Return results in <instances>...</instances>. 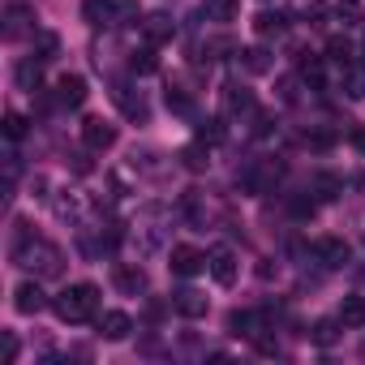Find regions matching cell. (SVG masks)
<instances>
[{"mask_svg": "<svg viewBox=\"0 0 365 365\" xmlns=\"http://www.w3.org/2000/svg\"><path fill=\"white\" fill-rule=\"evenodd\" d=\"M305 142H309V146H314V150H327V146H331V142H335V138H331V133H309V138H305Z\"/></svg>", "mask_w": 365, "mask_h": 365, "instance_id": "8d00e7d4", "label": "cell"}, {"mask_svg": "<svg viewBox=\"0 0 365 365\" xmlns=\"http://www.w3.org/2000/svg\"><path fill=\"white\" fill-rule=\"evenodd\" d=\"M82 142H86V150H112V146H116V125L91 116V120L82 125Z\"/></svg>", "mask_w": 365, "mask_h": 365, "instance_id": "277c9868", "label": "cell"}, {"mask_svg": "<svg viewBox=\"0 0 365 365\" xmlns=\"http://www.w3.org/2000/svg\"><path fill=\"white\" fill-rule=\"evenodd\" d=\"M254 31H258L262 39L284 35V31H288V14H284V9H262V14L254 18Z\"/></svg>", "mask_w": 365, "mask_h": 365, "instance_id": "9a60e30c", "label": "cell"}, {"mask_svg": "<svg viewBox=\"0 0 365 365\" xmlns=\"http://www.w3.org/2000/svg\"><path fill=\"white\" fill-rule=\"evenodd\" d=\"M220 99H224V112H228V116H241V112H254V91H250V86H241V82H228Z\"/></svg>", "mask_w": 365, "mask_h": 365, "instance_id": "8fae6325", "label": "cell"}, {"mask_svg": "<svg viewBox=\"0 0 365 365\" xmlns=\"http://www.w3.org/2000/svg\"><path fill=\"white\" fill-rule=\"evenodd\" d=\"M180 163H185L190 172H202V168H207L211 159H207V150H202V146L194 142V146H185V150H180Z\"/></svg>", "mask_w": 365, "mask_h": 365, "instance_id": "f1b7e54d", "label": "cell"}, {"mask_svg": "<svg viewBox=\"0 0 365 365\" xmlns=\"http://www.w3.org/2000/svg\"><path fill=\"white\" fill-rule=\"evenodd\" d=\"M211 18L215 22H232L237 18V0H211Z\"/></svg>", "mask_w": 365, "mask_h": 365, "instance_id": "1f68e13d", "label": "cell"}, {"mask_svg": "<svg viewBox=\"0 0 365 365\" xmlns=\"http://www.w3.org/2000/svg\"><path fill=\"white\" fill-rule=\"evenodd\" d=\"M86 95H91V91H86V78H82V73H65V78L56 82V103H61V108H82Z\"/></svg>", "mask_w": 365, "mask_h": 365, "instance_id": "8992f818", "label": "cell"}, {"mask_svg": "<svg viewBox=\"0 0 365 365\" xmlns=\"http://www.w3.org/2000/svg\"><path fill=\"white\" fill-rule=\"evenodd\" d=\"M207 267H211V275H215V284H220V288H232V284H237V254H232L228 245L211 250Z\"/></svg>", "mask_w": 365, "mask_h": 365, "instance_id": "5b68a950", "label": "cell"}, {"mask_svg": "<svg viewBox=\"0 0 365 365\" xmlns=\"http://www.w3.org/2000/svg\"><path fill=\"white\" fill-rule=\"evenodd\" d=\"M129 331H133V318H129L125 309H108V314L99 318V335H103L108 344H120V339H129Z\"/></svg>", "mask_w": 365, "mask_h": 365, "instance_id": "52a82bcc", "label": "cell"}, {"mask_svg": "<svg viewBox=\"0 0 365 365\" xmlns=\"http://www.w3.org/2000/svg\"><path fill=\"white\" fill-rule=\"evenodd\" d=\"M318 190H322V198H335V190H339V180L322 172V176H318Z\"/></svg>", "mask_w": 365, "mask_h": 365, "instance_id": "836d02e7", "label": "cell"}, {"mask_svg": "<svg viewBox=\"0 0 365 365\" xmlns=\"http://www.w3.org/2000/svg\"><path fill=\"white\" fill-rule=\"evenodd\" d=\"M361 52H365V39H361Z\"/></svg>", "mask_w": 365, "mask_h": 365, "instance_id": "60d3db41", "label": "cell"}, {"mask_svg": "<svg viewBox=\"0 0 365 365\" xmlns=\"http://www.w3.org/2000/svg\"><path fill=\"white\" fill-rule=\"evenodd\" d=\"M14 258H18V267H31V271H39V275H56L61 271V250L56 245H48V241H18V250H14Z\"/></svg>", "mask_w": 365, "mask_h": 365, "instance_id": "7a4b0ae2", "label": "cell"}, {"mask_svg": "<svg viewBox=\"0 0 365 365\" xmlns=\"http://www.w3.org/2000/svg\"><path fill=\"white\" fill-rule=\"evenodd\" d=\"M314 254L322 258V267H344V262L352 258L348 241H339V237H327V241H318V245H314Z\"/></svg>", "mask_w": 365, "mask_h": 365, "instance_id": "4fadbf2b", "label": "cell"}, {"mask_svg": "<svg viewBox=\"0 0 365 365\" xmlns=\"http://www.w3.org/2000/svg\"><path fill=\"white\" fill-rule=\"evenodd\" d=\"M335 22L356 26L361 22V0H339V5H335Z\"/></svg>", "mask_w": 365, "mask_h": 365, "instance_id": "83f0119b", "label": "cell"}, {"mask_svg": "<svg viewBox=\"0 0 365 365\" xmlns=\"http://www.w3.org/2000/svg\"><path fill=\"white\" fill-rule=\"evenodd\" d=\"M112 284H116L125 297H138V292L146 288V271H142V267H116V271H112Z\"/></svg>", "mask_w": 365, "mask_h": 365, "instance_id": "5bb4252c", "label": "cell"}, {"mask_svg": "<svg viewBox=\"0 0 365 365\" xmlns=\"http://www.w3.org/2000/svg\"><path fill=\"white\" fill-rule=\"evenodd\" d=\"M142 35H146V43H150V48H159V43H168V39L176 35V22H172L168 14H146Z\"/></svg>", "mask_w": 365, "mask_h": 365, "instance_id": "30bf717a", "label": "cell"}, {"mask_svg": "<svg viewBox=\"0 0 365 365\" xmlns=\"http://www.w3.org/2000/svg\"><path fill=\"white\" fill-rule=\"evenodd\" d=\"M168 267H172V275H198L202 267H207V254L202 250H194V245H176L172 254H168Z\"/></svg>", "mask_w": 365, "mask_h": 365, "instance_id": "3957f363", "label": "cell"}, {"mask_svg": "<svg viewBox=\"0 0 365 365\" xmlns=\"http://www.w3.org/2000/svg\"><path fill=\"white\" fill-rule=\"evenodd\" d=\"M129 69H133V73H155V69H159V61H155V48H142V52H133V56H129Z\"/></svg>", "mask_w": 365, "mask_h": 365, "instance_id": "4316f807", "label": "cell"}, {"mask_svg": "<svg viewBox=\"0 0 365 365\" xmlns=\"http://www.w3.org/2000/svg\"><path fill=\"white\" fill-rule=\"evenodd\" d=\"M292 215H301V220L314 215V202H309V198H292Z\"/></svg>", "mask_w": 365, "mask_h": 365, "instance_id": "74e56055", "label": "cell"}, {"mask_svg": "<svg viewBox=\"0 0 365 365\" xmlns=\"http://www.w3.org/2000/svg\"><path fill=\"white\" fill-rule=\"evenodd\" d=\"M14 361H18V335L5 331V365H14Z\"/></svg>", "mask_w": 365, "mask_h": 365, "instance_id": "e575fe53", "label": "cell"}, {"mask_svg": "<svg viewBox=\"0 0 365 365\" xmlns=\"http://www.w3.org/2000/svg\"><path fill=\"white\" fill-rule=\"evenodd\" d=\"M56 52H61V39H56L52 31H39V35H35V56H39V61L48 65V61H52Z\"/></svg>", "mask_w": 365, "mask_h": 365, "instance_id": "d4e9b609", "label": "cell"}, {"mask_svg": "<svg viewBox=\"0 0 365 365\" xmlns=\"http://www.w3.org/2000/svg\"><path fill=\"white\" fill-rule=\"evenodd\" d=\"M339 91H344L348 99H365V69H361V65H344V73H339Z\"/></svg>", "mask_w": 365, "mask_h": 365, "instance_id": "e0dca14e", "label": "cell"}, {"mask_svg": "<svg viewBox=\"0 0 365 365\" xmlns=\"http://www.w3.org/2000/svg\"><path fill=\"white\" fill-rule=\"evenodd\" d=\"M116 26H142V9L133 5V0H120L116 5V18H112Z\"/></svg>", "mask_w": 365, "mask_h": 365, "instance_id": "484cf974", "label": "cell"}, {"mask_svg": "<svg viewBox=\"0 0 365 365\" xmlns=\"http://www.w3.org/2000/svg\"><path fill=\"white\" fill-rule=\"evenodd\" d=\"M339 322H344V327H365V297H344Z\"/></svg>", "mask_w": 365, "mask_h": 365, "instance_id": "d6986e66", "label": "cell"}, {"mask_svg": "<svg viewBox=\"0 0 365 365\" xmlns=\"http://www.w3.org/2000/svg\"><path fill=\"white\" fill-rule=\"evenodd\" d=\"M163 99H168V112H176V116H194V99H190V91L168 86V91H163Z\"/></svg>", "mask_w": 365, "mask_h": 365, "instance_id": "ffe728a7", "label": "cell"}, {"mask_svg": "<svg viewBox=\"0 0 365 365\" xmlns=\"http://www.w3.org/2000/svg\"><path fill=\"white\" fill-rule=\"evenodd\" d=\"M352 142H356V146L365 150V129H356V133H352Z\"/></svg>", "mask_w": 365, "mask_h": 365, "instance_id": "ab89813d", "label": "cell"}, {"mask_svg": "<svg viewBox=\"0 0 365 365\" xmlns=\"http://www.w3.org/2000/svg\"><path fill=\"white\" fill-rule=\"evenodd\" d=\"M43 305H48V297H43V288H39V284H31V279H26V284H18V288H14V309H18V314H39Z\"/></svg>", "mask_w": 365, "mask_h": 365, "instance_id": "7c38bea8", "label": "cell"}, {"mask_svg": "<svg viewBox=\"0 0 365 365\" xmlns=\"http://www.w3.org/2000/svg\"><path fill=\"white\" fill-rule=\"evenodd\" d=\"M339 327H344L339 318H322V322H314V331H309V339L327 348V344H335V339H339Z\"/></svg>", "mask_w": 365, "mask_h": 365, "instance_id": "603a6c76", "label": "cell"}, {"mask_svg": "<svg viewBox=\"0 0 365 365\" xmlns=\"http://www.w3.org/2000/svg\"><path fill=\"white\" fill-rule=\"evenodd\" d=\"M228 327H232L237 335H258V314H250V309H232V314H228Z\"/></svg>", "mask_w": 365, "mask_h": 365, "instance_id": "cb8c5ba5", "label": "cell"}, {"mask_svg": "<svg viewBox=\"0 0 365 365\" xmlns=\"http://www.w3.org/2000/svg\"><path fill=\"white\" fill-rule=\"evenodd\" d=\"M39 73H43V61H39V56L22 61V65H18V86H22V91H39Z\"/></svg>", "mask_w": 365, "mask_h": 365, "instance_id": "7402d4cb", "label": "cell"}, {"mask_svg": "<svg viewBox=\"0 0 365 365\" xmlns=\"http://www.w3.org/2000/svg\"><path fill=\"white\" fill-rule=\"evenodd\" d=\"M241 65H245L250 73H271V65H275V61H271V52H267V48H245V52H241Z\"/></svg>", "mask_w": 365, "mask_h": 365, "instance_id": "44dd1931", "label": "cell"}, {"mask_svg": "<svg viewBox=\"0 0 365 365\" xmlns=\"http://www.w3.org/2000/svg\"><path fill=\"white\" fill-rule=\"evenodd\" d=\"M271 120H275L271 112H258V116H254V133H271Z\"/></svg>", "mask_w": 365, "mask_h": 365, "instance_id": "d590c367", "label": "cell"}, {"mask_svg": "<svg viewBox=\"0 0 365 365\" xmlns=\"http://www.w3.org/2000/svg\"><path fill=\"white\" fill-rule=\"evenodd\" d=\"M52 309L61 322H86L99 314V288L95 284H69L52 297Z\"/></svg>", "mask_w": 365, "mask_h": 365, "instance_id": "6da1fadb", "label": "cell"}, {"mask_svg": "<svg viewBox=\"0 0 365 365\" xmlns=\"http://www.w3.org/2000/svg\"><path fill=\"white\" fill-rule=\"evenodd\" d=\"M279 95H284V99H297V82H292V78H284V82H279Z\"/></svg>", "mask_w": 365, "mask_h": 365, "instance_id": "f35d334b", "label": "cell"}, {"mask_svg": "<svg viewBox=\"0 0 365 365\" xmlns=\"http://www.w3.org/2000/svg\"><path fill=\"white\" fill-rule=\"evenodd\" d=\"M5 138L9 142H22L26 138V116L22 112H5Z\"/></svg>", "mask_w": 365, "mask_h": 365, "instance_id": "4dcf8cb0", "label": "cell"}, {"mask_svg": "<svg viewBox=\"0 0 365 365\" xmlns=\"http://www.w3.org/2000/svg\"><path fill=\"white\" fill-rule=\"evenodd\" d=\"M31 22H35V9L31 5H5V39H22L26 31H31Z\"/></svg>", "mask_w": 365, "mask_h": 365, "instance_id": "9c48e42d", "label": "cell"}, {"mask_svg": "<svg viewBox=\"0 0 365 365\" xmlns=\"http://www.w3.org/2000/svg\"><path fill=\"white\" fill-rule=\"evenodd\" d=\"M172 309L180 318H207V297L198 288H180V292H172Z\"/></svg>", "mask_w": 365, "mask_h": 365, "instance_id": "ba28073f", "label": "cell"}, {"mask_svg": "<svg viewBox=\"0 0 365 365\" xmlns=\"http://www.w3.org/2000/svg\"><path fill=\"white\" fill-rule=\"evenodd\" d=\"M327 61H335V65H352V48H348V39H331L327 43Z\"/></svg>", "mask_w": 365, "mask_h": 365, "instance_id": "f546056e", "label": "cell"}, {"mask_svg": "<svg viewBox=\"0 0 365 365\" xmlns=\"http://www.w3.org/2000/svg\"><path fill=\"white\" fill-rule=\"evenodd\" d=\"M82 18L91 26H103V22L116 18V5H112V0H82Z\"/></svg>", "mask_w": 365, "mask_h": 365, "instance_id": "ac0fdd59", "label": "cell"}, {"mask_svg": "<svg viewBox=\"0 0 365 365\" xmlns=\"http://www.w3.org/2000/svg\"><path fill=\"white\" fill-rule=\"evenodd\" d=\"M112 99L120 103V112H125L129 120H146V116H150V112H146V99H142V95H133L129 86H116V91H112Z\"/></svg>", "mask_w": 365, "mask_h": 365, "instance_id": "2e32d148", "label": "cell"}, {"mask_svg": "<svg viewBox=\"0 0 365 365\" xmlns=\"http://www.w3.org/2000/svg\"><path fill=\"white\" fill-rule=\"evenodd\" d=\"M198 138H202V142H220V138H224L220 120H202V125H198Z\"/></svg>", "mask_w": 365, "mask_h": 365, "instance_id": "d6a6232c", "label": "cell"}]
</instances>
